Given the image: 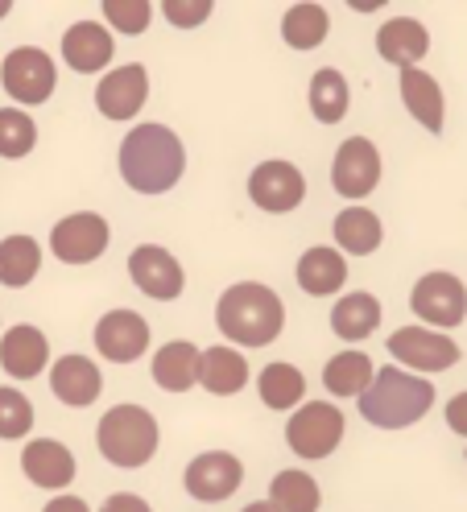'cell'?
Instances as JSON below:
<instances>
[{"label":"cell","instance_id":"8d00e7d4","mask_svg":"<svg viewBox=\"0 0 467 512\" xmlns=\"http://www.w3.org/2000/svg\"><path fill=\"white\" fill-rule=\"evenodd\" d=\"M100 512H153V508H149L141 496H133V492H116V496L104 500Z\"/></svg>","mask_w":467,"mask_h":512},{"label":"cell","instance_id":"ba28073f","mask_svg":"<svg viewBox=\"0 0 467 512\" xmlns=\"http://www.w3.org/2000/svg\"><path fill=\"white\" fill-rule=\"evenodd\" d=\"M410 306L430 327H459L467 318V290L455 273H426L414 285Z\"/></svg>","mask_w":467,"mask_h":512},{"label":"cell","instance_id":"ab89813d","mask_svg":"<svg viewBox=\"0 0 467 512\" xmlns=\"http://www.w3.org/2000/svg\"><path fill=\"white\" fill-rule=\"evenodd\" d=\"M244 512H277V508H273V504H269V500H253V504H248V508H244Z\"/></svg>","mask_w":467,"mask_h":512},{"label":"cell","instance_id":"7402d4cb","mask_svg":"<svg viewBox=\"0 0 467 512\" xmlns=\"http://www.w3.org/2000/svg\"><path fill=\"white\" fill-rule=\"evenodd\" d=\"M401 100H406L410 116L430 128V133H443V87L434 83V75L418 71V67H406L401 71Z\"/></svg>","mask_w":467,"mask_h":512},{"label":"cell","instance_id":"9c48e42d","mask_svg":"<svg viewBox=\"0 0 467 512\" xmlns=\"http://www.w3.org/2000/svg\"><path fill=\"white\" fill-rule=\"evenodd\" d=\"M389 351L393 360H401L406 368L418 372H447L459 364V343L430 331V327H401L389 335Z\"/></svg>","mask_w":467,"mask_h":512},{"label":"cell","instance_id":"d4e9b609","mask_svg":"<svg viewBox=\"0 0 467 512\" xmlns=\"http://www.w3.org/2000/svg\"><path fill=\"white\" fill-rule=\"evenodd\" d=\"M381 240H385V228H381V219L372 215L368 207H348V211L335 215V244L344 252L372 256L381 248Z\"/></svg>","mask_w":467,"mask_h":512},{"label":"cell","instance_id":"2e32d148","mask_svg":"<svg viewBox=\"0 0 467 512\" xmlns=\"http://www.w3.org/2000/svg\"><path fill=\"white\" fill-rule=\"evenodd\" d=\"M21 471H25L29 484L58 492V488H67L75 479V455L58 438H34L21 451Z\"/></svg>","mask_w":467,"mask_h":512},{"label":"cell","instance_id":"5bb4252c","mask_svg":"<svg viewBox=\"0 0 467 512\" xmlns=\"http://www.w3.org/2000/svg\"><path fill=\"white\" fill-rule=\"evenodd\" d=\"M149 347V323L137 310H112L96 323V351L112 364H133Z\"/></svg>","mask_w":467,"mask_h":512},{"label":"cell","instance_id":"603a6c76","mask_svg":"<svg viewBox=\"0 0 467 512\" xmlns=\"http://www.w3.org/2000/svg\"><path fill=\"white\" fill-rule=\"evenodd\" d=\"M344 281H348V265H344V256H339V248H306L302 252V261H298V285H302L306 294L327 298Z\"/></svg>","mask_w":467,"mask_h":512},{"label":"cell","instance_id":"74e56055","mask_svg":"<svg viewBox=\"0 0 467 512\" xmlns=\"http://www.w3.org/2000/svg\"><path fill=\"white\" fill-rule=\"evenodd\" d=\"M447 426L467 438V393H459V397L447 401Z\"/></svg>","mask_w":467,"mask_h":512},{"label":"cell","instance_id":"30bf717a","mask_svg":"<svg viewBox=\"0 0 467 512\" xmlns=\"http://www.w3.org/2000/svg\"><path fill=\"white\" fill-rule=\"evenodd\" d=\"M381 182V153L368 137H348L331 162V186L344 199H364Z\"/></svg>","mask_w":467,"mask_h":512},{"label":"cell","instance_id":"836d02e7","mask_svg":"<svg viewBox=\"0 0 467 512\" xmlns=\"http://www.w3.org/2000/svg\"><path fill=\"white\" fill-rule=\"evenodd\" d=\"M34 430V405L21 389H5L0 384V438L5 442H17Z\"/></svg>","mask_w":467,"mask_h":512},{"label":"cell","instance_id":"d6986e66","mask_svg":"<svg viewBox=\"0 0 467 512\" xmlns=\"http://www.w3.org/2000/svg\"><path fill=\"white\" fill-rule=\"evenodd\" d=\"M50 389L62 405H71V409H83L100 397L104 389V380H100V368L96 360H87V356H62L54 360L50 368Z\"/></svg>","mask_w":467,"mask_h":512},{"label":"cell","instance_id":"cb8c5ba5","mask_svg":"<svg viewBox=\"0 0 467 512\" xmlns=\"http://www.w3.org/2000/svg\"><path fill=\"white\" fill-rule=\"evenodd\" d=\"M377 327H381V302L372 294H344L331 310V331L348 343L368 339Z\"/></svg>","mask_w":467,"mask_h":512},{"label":"cell","instance_id":"ffe728a7","mask_svg":"<svg viewBox=\"0 0 467 512\" xmlns=\"http://www.w3.org/2000/svg\"><path fill=\"white\" fill-rule=\"evenodd\" d=\"M377 50L385 62H393V67H418V62L426 58L430 50V34H426V25L414 21V17H393L377 29Z\"/></svg>","mask_w":467,"mask_h":512},{"label":"cell","instance_id":"3957f363","mask_svg":"<svg viewBox=\"0 0 467 512\" xmlns=\"http://www.w3.org/2000/svg\"><path fill=\"white\" fill-rule=\"evenodd\" d=\"M430 405H434V384L414 372H401V368H381L368 389L360 393L364 422L381 426V430H401V426L422 422Z\"/></svg>","mask_w":467,"mask_h":512},{"label":"cell","instance_id":"4fadbf2b","mask_svg":"<svg viewBox=\"0 0 467 512\" xmlns=\"http://www.w3.org/2000/svg\"><path fill=\"white\" fill-rule=\"evenodd\" d=\"M244 484V463L228 451H207L186 467V492L203 504H220Z\"/></svg>","mask_w":467,"mask_h":512},{"label":"cell","instance_id":"6da1fadb","mask_svg":"<svg viewBox=\"0 0 467 512\" xmlns=\"http://www.w3.org/2000/svg\"><path fill=\"white\" fill-rule=\"evenodd\" d=\"M186 170V149L166 124H137L120 141V174L137 195H166Z\"/></svg>","mask_w":467,"mask_h":512},{"label":"cell","instance_id":"52a82bcc","mask_svg":"<svg viewBox=\"0 0 467 512\" xmlns=\"http://www.w3.org/2000/svg\"><path fill=\"white\" fill-rule=\"evenodd\" d=\"M0 83L17 104H46L54 95V62L38 46H17L0 67Z\"/></svg>","mask_w":467,"mask_h":512},{"label":"cell","instance_id":"4316f807","mask_svg":"<svg viewBox=\"0 0 467 512\" xmlns=\"http://www.w3.org/2000/svg\"><path fill=\"white\" fill-rule=\"evenodd\" d=\"M42 269V248L34 236H5L0 240V285L9 290H21L38 277Z\"/></svg>","mask_w":467,"mask_h":512},{"label":"cell","instance_id":"f35d334b","mask_svg":"<svg viewBox=\"0 0 467 512\" xmlns=\"http://www.w3.org/2000/svg\"><path fill=\"white\" fill-rule=\"evenodd\" d=\"M42 512H91V508H87L79 496H54V500H50Z\"/></svg>","mask_w":467,"mask_h":512},{"label":"cell","instance_id":"1f68e13d","mask_svg":"<svg viewBox=\"0 0 467 512\" xmlns=\"http://www.w3.org/2000/svg\"><path fill=\"white\" fill-rule=\"evenodd\" d=\"M257 389L269 409H298V401L306 397V376L294 364H269L257 380Z\"/></svg>","mask_w":467,"mask_h":512},{"label":"cell","instance_id":"7a4b0ae2","mask_svg":"<svg viewBox=\"0 0 467 512\" xmlns=\"http://www.w3.org/2000/svg\"><path fill=\"white\" fill-rule=\"evenodd\" d=\"M215 323L236 347H269L286 327V306L261 281H236L215 306Z\"/></svg>","mask_w":467,"mask_h":512},{"label":"cell","instance_id":"277c9868","mask_svg":"<svg viewBox=\"0 0 467 512\" xmlns=\"http://www.w3.org/2000/svg\"><path fill=\"white\" fill-rule=\"evenodd\" d=\"M96 446L112 467H145L158 455V422L145 405H116L100 418Z\"/></svg>","mask_w":467,"mask_h":512},{"label":"cell","instance_id":"ac0fdd59","mask_svg":"<svg viewBox=\"0 0 467 512\" xmlns=\"http://www.w3.org/2000/svg\"><path fill=\"white\" fill-rule=\"evenodd\" d=\"M46 364H50V343L38 327L17 323V327L5 331V339H0V368H5L9 376L34 380Z\"/></svg>","mask_w":467,"mask_h":512},{"label":"cell","instance_id":"f546056e","mask_svg":"<svg viewBox=\"0 0 467 512\" xmlns=\"http://www.w3.org/2000/svg\"><path fill=\"white\" fill-rule=\"evenodd\" d=\"M348 104H352L348 79L339 75L335 67L315 71V79H310V112H315V120H323V124H339V120L348 116Z\"/></svg>","mask_w":467,"mask_h":512},{"label":"cell","instance_id":"8992f818","mask_svg":"<svg viewBox=\"0 0 467 512\" xmlns=\"http://www.w3.org/2000/svg\"><path fill=\"white\" fill-rule=\"evenodd\" d=\"M108 219L96 215V211H79V215H67L54 223L50 232V248L62 265H91L96 256H104L108 248Z\"/></svg>","mask_w":467,"mask_h":512},{"label":"cell","instance_id":"60d3db41","mask_svg":"<svg viewBox=\"0 0 467 512\" xmlns=\"http://www.w3.org/2000/svg\"><path fill=\"white\" fill-rule=\"evenodd\" d=\"M9 9H13V5H9V0H0V17H9Z\"/></svg>","mask_w":467,"mask_h":512},{"label":"cell","instance_id":"e575fe53","mask_svg":"<svg viewBox=\"0 0 467 512\" xmlns=\"http://www.w3.org/2000/svg\"><path fill=\"white\" fill-rule=\"evenodd\" d=\"M104 17L120 29V34H145L153 5H145V0H104Z\"/></svg>","mask_w":467,"mask_h":512},{"label":"cell","instance_id":"9a60e30c","mask_svg":"<svg viewBox=\"0 0 467 512\" xmlns=\"http://www.w3.org/2000/svg\"><path fill=\"white\" fill-rule=\"evenodd\" d=\"M149 100V75L141 62H129V67H116L96 83V108L108 120H129L145 108Z\"/></svg>","mask_w":467,"mask_h":512},{"label":"cell","instance_id":"d590c367","mask_svg":"<svg viewBox=\"0 0 467 512\" xmlns=\"http://www.w3.org/2000/svg\"><path fill=\"white\" fill-rule=\"evenodd\" d=\"M162 13H166L170 25L191 29V25H203L211 17V5H207V0H166Z\"/></svg>","mask_w":467,"mask_h":512},{"label":"cell","instance_id":"5b68a950","mask_svg":"<svg viewBox=\"0 0 467 512\" xmlns=\"http://www.w3.org/2000/svg\"><path fill=\"white\" fill-rule=\"evenodd\" d=\"M344 438V413L331 401H306L286 422V442L302 459H327Z\"/></svg>","mask_w":467,"mask_h":512},{"label":"cell","instance_id":"8fae6325","mask_svg":"<svg viewBox=\"0 0 467 512\" xmlns=\"http://www.w3.org/2000/svg\"><path fill=\"white\" fill-rule=\"evenodd\" d=\"M248 199L269 215H286L306 199V178L290 162H261L248 178Z\"/></svg>","mask_w":467,"mask_h":512},{"label":"cell","instance_id":"d6a6232c","mask_svg":"<svg viewBox=\"0 0 467 512\" xmlns=\"http://www.w3.org/2000/svg\"><path fill=\"white\" fill-rule=\"evenodd\" d=\"M38 145V124L21 108H0V157H25Z\"/></svg>","mask_w":467,"mask_h":512},{"label":"cell","instance_id":"e0dca14e","mask_svg":"<svg viewBox=\"0 0 467 512\" xmlns=\"http://www.w3.org/2000/svg\"><path fill=\"white\" fill-rule=\"evenodd\" d=\"M116 46H112V34L100 25V21H79L71 25L67 34H62V58H67V67L79 71V75H96L112 62Z\"/></svg>","mask_w":467,"mask_h":512},{"label":"cell","instance_id":"4dcf8cb0","mask_svg":"<svg viewBox=\"0 0 467 512\" xmlns=\"http://www.w3.org/2000/svg\"><path fill=\"white\" fill-rule=\"evenodd\" d=\"M327 29H331V17H327L323 5H294V9L282 17V38H286V46H294V50H315V46H323Z\"/></svg>","mask_w":467,"mask_h":512},{"label":"cell","instance_id":"83f0119b","mask_svg":"<svg viewBox=\"0 0 467 512\" xmlns=\"http://www.w3.org/2000/svg\"><path fill=\"white\" fill-rule=\"evenodd\" d=\"M372 376H377V368H372V360L364 351H339V356H331L323 368V384L335 397H360L372 384Z\"/></svg>","mask_w":467,"mask_h":512},{"label":"cell","instance_id":"f1b7e54d","mask_svg":"<svg viewBox=\"0 0 467 512\" xmlns=\"http://www.w3.org/2000/svg\"><path fill=\"white\" fill-rule=\"evenodd\" d=\"M269 504H273L277 512H319L323 492H319V484H315V475L290 467V471H277L273 488H269Z\"/></svg>","mask_w":467,"mask_h":512},{"label":"cell","instance_id":"484cf974","mask_svg":"<svg viewBox=\"0 0 467 512\" xmlns=\"http://www.w3.org/2000/svg\"><path fill=\"white\" fill-rule=\"evenodd\" d=\"M195 368H199V347L186 343V339L166 343L158 356H153V380H158L166 393H186V389H191Z\"/></svg>","mask_w":467,"mask_h":512},{"label":"cell","instance_id":"44dd1931","mask_svg":"<svg viewBox=\"0 0 467 512\" xmlns=\"http://www.w3.org/2000/svg\"><path fill=\"white\" fill-rule=\"evenodd\" d=\"M195 384H203L215 397H232L248 384V360L236 347H207V351H199Z\"/></svg>","mask_w":467,"mask_h":512},{"label":"cell","instance_id":"7c38bea8","mask_svg":"<svg viewBox=\"0 0 467 512\" xmlns=\"http://www.w3.org/2000/svg\"><path fill=\"white\" fill-rule=\"evenodd\" d=\"M129 277L137 281V290H141L145 298H153V302H174V298L182 294V285H186L182 265L174 261L166 248H158V244L133 248V256H129Z\"/></svg>","mask_w":467,"mask_h":512}]
</instances>
